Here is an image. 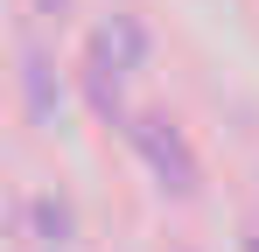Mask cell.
Here are the masks:
<instances>
[{
  "label": "cell",
  "instance_id": "1",
  "mask_svg": "<svg viewBox=\"0 0 259 252\" xmlns=\"http://www.w3.org/2000/svg\"><path fill=\"white\" fill-rule=\"evenodd\" d=\"M35 217H42V245H56V252L70 245V210H63V203H49V196H35Z\"/></svg>",
  "mask_w": 259,
  "mask_h": 252
}]
</instances>
